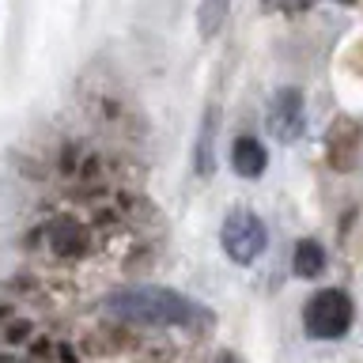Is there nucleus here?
<instances>
[{
  "label": "nucleus",
  "mask_w": 363,
  "mask_h": 363,
  "mask_svg": "<svg viewBox=\"0 0 363 363\" xmlns=\"http://www.w3.org/2000/svg\"><path fill=\"white\" fill-rule=\"evenodd\" d=\"M110 314L133 325H152V329H186V333H208L216 325V314L204 303L189 299L170 288H121L110 299Z\"/></svg>",
  "instance_id": "nucleus-1"
},
{
  "label": "nucleus",
  "mask_w": 363,
  "mask_h": 363,
  "mask_svg": "<svg viewBox=\"0 0 363 363\" xmlns=\"http://www.w3.org/2000/svg\"><path fill=\"white\" fill-rule=\"evenodd\" d=\"M352 322H356V306H352V295L340 288H322L314 291L303 306V325L306 337L314 340H340L348 337Z\"/></svg>",
  "instance_id": "nucleus-2"
},
{
  "label": "nucleus",
  "mask_w": 363,
  "mask_h": 363,
  "mask_svg": "<svg viewBox=\"0 0 363 363\" xmlns=\"http://www.w3.org/2000/svg\"><path fill=\"white\" fill-rule=\"evenodd\" d=\"M220 246L235 265H254L269 246V231H265V223L257 220V212L235 208L220 227Z\"/></svg>",
  "instance_id": "nucleus-3"
},
{
  "label": "nucleus",
  "mask_w": 363,
  "mask_h": 363,
  "mask_svg": "<svg viewBox=\"0 0 363 363\" xmlns=\"http://www.w3.org/2000/svg\"><path fill=\"white\" fill-rule=\"evenodd\" d=\"M269 133L280 144H295L306 129V95L303 87H280L269 99Z\"/></svg>",
  "instance_id": "nucleus-4"
},
{
  "label": "nucleus",
  "mask_w": 363,
  "mask_h": 363,
  "mask_svg": "<svg viewBox=\"0 0 363 363\" xmlns=\"http://www.w3.org/2000/svg\"><path fill=\"white\" fill-rule=\"evenodd\" d=\"M363 152V129L352 118H337L325 133V159L333 170H356Z\"/></svg>",
  "instance_id": "nucleus-5"
},
{
  "label": "nucleus",
  "mask_w": 363,
  "mask_h": 363,
  "mask_svg": "<svg viewBox=\"0 0 363 363\" xmlns=\"http://www.w3.org/2000/svg\"><path fill=\"white\" fill-rule=\"evenodd\" d=\"M269 167V152L257 136H238L231 144V170L238 178H261Z\"/></svg>",
  "instance_id": "nucleus-6"
},
{
  "label": "nucleus",
  "mask_w": 363,
  "mask_h": 363,
  "mask_svg": "<svg viewBox=\"0 0 363 363\" xmlns=\"http://www.w3.org/2000/svg\"><path fill=\"white\" fill-rule=\"evenodd\" d=\"M325 246L318 242V238H299L295 242V254H291V272L299 280H314L325 272Z\"/></svg>",
  "instance_id": "nucleus-7"
},
{
  "label": "nucleus",
  "mask_w": 363,
  "mask_h": 363,
  "mask_svg": "<svg viewBox=\"0 0 363 363\" xmlns=\"http://www.w3.org/2000/svg\"><path fill=\"white\" fill-rule=\"evenodd\" d=\"M216 118H220V110L208 106L204 110V121H201V136H197V174L201 178H208L212 170H216V155H212V140H216Z\"/></svg>",
  "instance_id": "nucleus-8"
},
{
  "label": "nucleus",
  "mask_w": 363,
  "mask_h": 363,
  "mask_svg": "<svg viewBox=\"0 0 363 363\" xmlns=\"http://www.w3.org/2000/svg\"><path fill=\"white\" fill-rule=\"evenodd\" d=\"M53 250H57V254H65V257H79L87 250V231L76 220L53 223Z\"/></svg>",
  "instance_id": "nucleus-9"
},
{
  "label": "nucleus",
  "mask_w": 363,
  "mask_h": 363,
  "mask_svg": "<svg viewBox=\"0 0 363 363\" xmlns=\"http://www.w3.org/2000/svg\"><path fill=\"white\" fill-rule=\"evenodd\" d=\"M227 11H231V0H201V8H197V30H201L204 42L216 38V34L223 30Z\"/></svg>",
  "instance_id": "nucleus-10"
},
{
  "label": "nucleus",
  "mask_w": 363,
  "mask_h": 363,
  "mask_svg": "<svg viewBox=\"0 0 363 363\" xmlns=\"http://www.w3.org/2000/svg\"><path fill=\"white\" fill-rule=\"evenodd\" d=\"M314 4H318V0H277V8H284V11H306Z\"/></svg>",
  "instance_id": "nucleus-11"
},
{
  "label": "nucleus",
  "mask_w": 363,
  "mask_h": 363,
  "mask_svg": "<svg viewBox=\"0 0 363 363\" xmlns=\"http://www.w3.org/2000/svg\"><path fill=\"white\" fill-rule=\"evenodd\" d=\"M23 337H27V325H23V322L8 329V340H23Z\"/></svg>",
  "instance_id": "nucleus-12"
},
{
  "label": "nucleus",
  "mask_w": 363,
  "mask_h": 363,
  "mask_svg": "<svg viewBox=\"0 0 363 363\" xmlns=\"http://www.w3.org/2000/svg\"><path fill=\"white\" fill-rule=\"evenodd\" d=\"M216 363H238V359L231 356V352H220V356H216Z\"/></svg>",
  "instance_id": "nucleus-13"
},
{
  "label": "nucleus",
  "mask_w": 363,
  "mask_h": 363,
  "mask_svg": "<svg viewBox=\"0 0 363 363\" xmlns=\"http://www.w3.org/2000/svg\"><path fill=\"white\" fill-rule=\"evenodd\" d=\"M261 4H265V8H277V0H261Z\"/></svg>",
  "instance_id": "nucleus-14"
},
{
  "label": "nucleus",
  "mask_w": 363,
  "mask_h": 363,
  "mask_svg": "<svg viewBox=\"0 0 363 363\" xmlns=\"http://www.w3.org/2000/svg\"><path fill=\"white\" fill-rule=\"evenodd\" d=\"M337 4H345V8H352V4H356V0H337Z\"/></svg>",
  "instance_id": "nucleus-15"
}]
</instances>
